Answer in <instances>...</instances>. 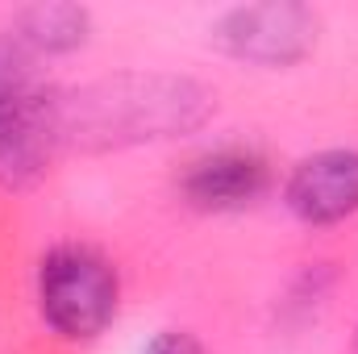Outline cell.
Returning <instances> with one entry per match:
<instances>
[{"instance_id":"1","label":"cell","mask_w":358,"mask_h":354,"mask_svg":"<svg viewBox=\"0 0 358 354\" xmlns=\"http://www.w3.org/2000/svg\"><path fill=\"white\" fill-rule=\"evenodd\" d=\"M217 96L187 76H113L59 92V142L76 150H121L200 129Z\"/></svg>"},{"instance_id":"3","label":"cell","mask_w":358,"mask_h":354,"mask_svg":"<svg viewBox=\"0 0 358 354\" xmlns=\"http://www.w3.org/2000/svg\"><path fill=\"white\" fill-rule=\"evenodd\" d=\"M121 283L113 263L80 242L55 246L38 267V309L46 325L71 342H88L104 334L117 317Z\"/></svg>"},{"instance_id":"4","label":"cell","mask_w":358,"mask_h":354,"mask_svg":"<svg viewBox=\"0 0 358 354\" xmlns=\"http://www.w3.org/2000/svg\"><path fill=\"white\" fill-rule=\"evenodd\" d=\"M321 34V17L296 0H267V4H238L213 25V42L255 67H292L300 63Z\"/></svg>"},{"instance_id":"7","label":"cell","mask_w":358,"mask_h":354,"mask_svg":"<svg viewBox=\"0 0 358 354\" xmlns=\"http://www.w3.org/2000/svg\"><path fill=\"white\" fill-rule=\"evenodd\" d=\"M88 29H92L88 8L67 4V0L34 4L17 17V42H25L34 50H46V55H67V50L84 46Z\"/></svg>"},{"instance_id":"8","label":"cell","mask_w":358,"mask_h":354,"mask_svg":"<svg viewBox=\"0 0 358 354\" xmlns=\"http://www.w3.org/2000/svg\"><path fill=\"white\" fill-rule=\"evenodd\" d=\"M142 354H208L192 334H179V330H163V334H155L150 342H146V351Z\"/></svg>"},{"instance_id":"6","label":"cell","mask_w":358,"mask_h":354,"mask_svg":"<svg viewBox=\"0 0 358 354\" xmlns=\"http://www.w3.org/2000/svg\"><path fill=\"white\" fill-rule=\"evenodd\" d=\"M287 208L304 225H334L358 213V150H321L283 183Z\"/></svg>"},{"instance_id":"5","label":"cell","mask_w":358,"mask_h":354,"mask_svg":"<svg viewBox=\"0 0 358 354\" xmlns=\"http://www.w3.org/2000/svg\"><path fill=\"white\" fill-rule=\"evenodd\" d=\"M271 171L267 159L242 146H225L213 155H200L187 163V171L179 176V192L192 208L204 213H238L250 208L267 196Z\"/></svg>"},{"instance_id":"2","label":"cell","mask_w":358,"mask_h":354,"mask_svg":"<svg viewBox=\"0 0 358 354\" xmlns=\"http://www.w3.org/2000/svg\"><path fill=\"white\" fill-rule=\"evenodd\" d=\"M59 146V92L38 80L21 46L0 42V187L38 183Z\"/></svg>"}]
</instances>
